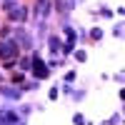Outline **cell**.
Here are the masks:
<instances>
[{"label":"cell","instance_id":"6da1fadb","mask_svg":"<svg viewBox=\"0 0 125 125\" xmlns=\"http://www.w3.org/2000/svg\"><path fill=\"white\" fill-rule=\"evenodd\" d=\"M0 58L8 60V62H13L18 58V43L15 40H0Z\"/></svg>","mask_w":125,"mask_h":125},{"label":"cell","instance_id":"7a4b0ae2","mask_svg":"<svg viewBox=\"0 0 125 125\" xmlns=\"http://www.w3.org/2000/svg\"><path fill=\"white\" fill-rule=\"evenodd\" d=\"M30 68H33V73H35L38 78H48V65H45V62L40 60L38 55L33 58V65H30Z\"/></svg>","mask_w":125,"mask_h":125},{"label":"cell","instance_id":"3957f363","mask_svg":"<svg viewBox=\"0 0 125 125\" xmlns=\"http://www.w3.org/2000/svg\"><path fill=\"white\" fill-rule=\"evenodd\" d=\"M0 93H3L5 98H15V100L20 98V93H18V90H13V88H0Z\"/></svg>","mask_w":125,"mask_h":125},{"label":"cell","instance_id":"277c9868","mask_svg":"<svg viewBox=\"0 0 125 125\" xmlns=\"http://www.w3.org/2000/svg\"><path fill=\"white\" fill-rule=\"evenodd\" d=\"M90 38H93V40H100V38H103V30H100V28H93V30H90Z\"/></svg>","mask_w":125,"mask_h":125},{"label":"cell","instance_id":"5b68a950","mask_svg":"<svg viewBox=\"0 0 125 125\" xmlns=\"http://www.w3.org/2000/svg\"><path fill=\"white\" fill-rule=\"evenodd\" d=\"M10 15H13V20H15V18H18V20H23V18H25V10H13Z\"/></svg>","mask_w":125,"mask_h":125},{"label":"cell","instance_id":"8992f818","mask_svg":"<svg viewBox=\"0 0 125 125\" xmlns=\"http://www.w3.org/2000/svg\"><path fill=\"white\" fill-rule=\"evenodd\" d=\"M58 48H60V40L53 35V38H50V50H58Z\"/></svg>","mask_w":125,"mask_h":125},{"label":"cell","instance_id":"52a82bcc","mask_svg":"<svg viewBox=\"0 0 125 125\" xmlns=\"http://www.w3.org/2000/svg\"><path fill=\"white\" fill-rule=\"evenodd\" d=\"M75 125H85V118H83V115H75Z\"/></svg>","mask_w":125,"mask_h":125}]
</instances>
